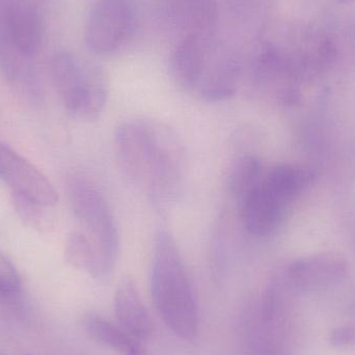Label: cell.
<instances>
[{
	"instance_id": "9a60e30c",
	"label": "cell",
	"mask_w": 355,
	"mask_h": 355,
	"mask_svg": "<svg viewBox=\"0 0 355 355\" xmlns=\"http://www.w3.org/2000/svg\"><path fill=\"white\" fill-rule=\"evenodd\" d=\"M83 327L92 339L123 355H128L137 345L143 343L133 339L120 325L98 315L85 317Z\"/></svg>"
},
{
	"instance_id": "5b68a950",
	"label": "cell",
	"mask_w": 355,
	"mask_h": 355,
	"mask_svg": "<svg viewBox=\"0 0 355 355\" xmlns=\"http://www.w3.org/2000/svg\"><path fill=\"white\" fill-rule=\"evenodd\" d=\"M129 0H95L85 26V43L95 54H108L123 45L132 28Z\"/></svg>"
},
{
	"instance_id": "ba28073f",
	"label": "cell",
	"mask_w": 355,
	"mask_h": 355,
	"mask_svg": "<svg viewBox=\"0 0 355 355\" xmlns=\"http://www.w3.org/2000/svg\"><path fill=\"white\" fill-rule=\"evenodd\" d=\"M6 24L12 46L31 60L41 47L43 22L35 0H6Z\"/></svg>"
},
{
	"instance_id": "e0dca14e",
	"label": "cell",
	"mask_w": 355,
	"mask_h": 355,
	"mask_svg": "<svg viewBox=\"0 0 355 355\" xmlns=\"http://www.w3.org/2000/svg\"><path fill=\"white\" fill-rule=\"evenodd\" d=\"M67 261L75 268L101 279L99 258L95 246L83 231H75L69 236L64 250Z\"/></svg>"
},
{
	"instance_id": "6da1fadb",
	"label": "cell",
	"mask_w": 355,
	"mask_h": 355,
	"mask_svg": "<svg viewBox=\"0 0 355 355\" xmlns=\"http://www.w3.org/2000/svg\"><path fill=\"white\" fill-rule=\"evenodd\" d=\"M114 143L125 178L147 192L156 210L170 212L186 175L185 148L176 131L153 119H130L119 125Z\"/></svg>"
},
{
	"instance_id": "ac0fdd59",
	"label": "cell",
	"mask_w": 355,
	"mask_h": 355,
	"mask_svg": "<svg viewBox=\"0 0 355 355\" xmlns=\"http://www.w3.org/2000/svg\"><path fill=\"white\" fill-rule=\"evenodd\" d=\"M21 287L18 271L12 263L0 252V293H16Z\"/></svg>"
},
{
	"instance_id": "9c48e42d",
	"label": "cell",
	"mask_w": 355,
	"mask_h": 355,
	"mask_svg": "<svg viewBox=\"0 0 355 355\" xmlns=\"http://www.w3.org/2000/svg\"><path fill=\"white\" fill-rule=\"evenodd\" d=\"M214 43L209 35H186L173 51L170 71L179 87L196 92Z\"/></svg>"
},
{
	"instance_id": "2e32d148",
	"label": "cell",
	"mask_w": 355,
	"mask_h": 355,
	"mask_svg": "<svg viewBox=\"0 0 355 355\" xmlns=\"http://www.w3.org/2000/svg\"><path fill=\"white\" fill-rule=\"evenodd\" d=\"M262 164L256 156L245 154L232 164L227 176V187L232 196L241 200L262 180Z\"/></svg>"
},
{
	"instance_id": "7a4b0ae2",
	"label": "cell",
	"mask_w": 355,
	"mask_h": 355,
	"mask_svg": "<svg viewBox=\"0 0 355 355\" xmlns=\"http://www.w3.org/2000/svg\"><path fill=\"white\" fill-rule=\"evenodd\" d=\"M151 289L154 304L166 327L183 340H193L200 317L191 279L174 237L159 231L154 243Z\"/></svg>"
},
{
	"instance_id": "d6986e66",
	"label": "cell",
	"mask_w": 355,
	"mask_h": 355,
	"mask_svg": "<svg viewBox=\"0 0 355 355\" xmlns=\"http://www.w3.org/2000/svg\"><path fill=\"white\" fill-rule=\"evenodd\" d=\"M329 344L336 348H347L355 346V327L340 325L329 334Z\"/></svg>"
},
{
	"instance_id": "ffe728a7",
	"label": "cell",
	"mask_w": 355,
	"mask_h": 355,
	"mask_svg": "<svg viewBox=\"0 0 355 355\" xmlns=\"http://www.w3.org/2000/svg\"><path fill=\"white\" fill-rule=\"evenodd\" d=\"M354 1V0H339L341 3H347V2Z\"/></svg>"
},
{
	"instance_id": "7c38bea8",
	"label": "cell",
	"mask_w": 355,
	"mask_h": 355,
	"mask_svg": "<svg viewBox=\"0 0 355 355\" xmlns=\"http://www.w3.org/2000/svg\"><path fill=\"white\" fill-rule=\"evenodd\" d=\"M239 202L242 223L246 231L254 236L272 233L281 223L286 209L285 205L264 187L262 180Z\"/></svg>"
},
{
	"instance_id": "52a82bcc",
	"label": "cell",
	"mask_w": 355,
	"mask_h": 355,
	"mask_svg": "<svg viewBox=\"0 0 355 355\" xmlns=\"http://www.w3.org/2000/svg\"><path fill=\"white\" fill-rule=\"evenodd\" d=\"M241 76L242 64L237 54L214 44L196 93L205 101H225L235 95Z\"/></svg>"
},
{
	"instance_id": "5bb4252c",
	"label": "cell",
	"mask_w": 355,
	"mask_h": 355,
	"mask_svg": "<svg viewBox=\"0 0 355 355\" xmlns=\"http://www.w3.org/2000/svg\"><path fill=\"white\" fill-rule=\"evenodd\" d=\"M312 180L306 168L294 164H279L262 178L264 187L286 207L304 191Z\"/></svg>"
},
{
	"instance_id": "277c9868",
	"label": "cell",
	"mask_w": 355,
	"mask_h": 355,
	"mask_svg": "<svg viewBox=\"0 0 355 355\" xmlns=\"http://www.w3.org/2000/svg\"><path fill=\"white\" fill-rule=\"evenodd\" d=\"M50 73L70 114L85 121L101 116L108 98L107 79L101 68L79 62L71 52L60 51L50 62Z\"/></svg>"
},
{
	"instance_id": "30bf717a",
	"label": "cell",
	"mask_w": 355,
	"mask_h": 355,
	"mask_svg": "<svg viewBox=\"0 0 355 355\" xmlns=\"http://www.w3.org/2000/svg\"><path fill=\"white\" fill-rule=\"evenodd\" d=\"M347 273L343 257L334 252L314 254L294 261L287 269L289 281L302 289H322L341 282Z\"/></svg>"
},
{
	"instance_id": "4fadbf2b",
	"label": "cell",
	"mask_w": 355,
	"mask_h": 355,
	"mask_svg": "<svg viewBox=\"0 0 355 355\" xmlns=\"http://www.w3.org/2000/svg\"><path fill=\"white\" fill-rule=\"evenodd\" d=\"M168 10L183 37H211L217 19L216 0H168Z\"/></svg>"
},
{
	"instance_id": "3957f363",
	"label": "cell",
	"mask_w": 355,
	"mask_h": 355,
	"mask_svg": "<svg viewBox=\"0 0 355 355\" xmlns=\"http://www.w3.org/2000/svg\"><path fill=\"white\" fill-rule=\"evenodd\" d=\"M68 190L81 231L95 246L101 279H104L118 262L120 236L114 213L101 190L87 177L73 175L69 178Z\"/></svg>"
},
{
	"instance_id": "8992f818",
	"label": "cell",
	"mask_w": 355,
	"mask_h": 355,
	"mask_svg": "<svg viewBox=\"0 0 355 355\" xmlns=\"http://www.w3.org/2000/svg\"><path fill=\"white\" fill-rule=\"evenodd\" d=\"M0 179L19 198L41 207L58 204V192L39 168L4 144L0 143Z\"/></svg>"
},
{
	"instance_id": "8fae6325",
	"label": "cell",
	"mask_w": 355,
	"mask_h": 355,
	"mask_svg": "<svg viewBox=\"0 0 355 355\" xmlns=\"http://www.w3.org/2000/svg\"><path fill=\"white\" fill-rule=\"evenodd\" d=\"M114 310L118 324L139 342L149 339L153 322L135 279L125 277L116 287Z\"/></svg>"
}]
</instances>
